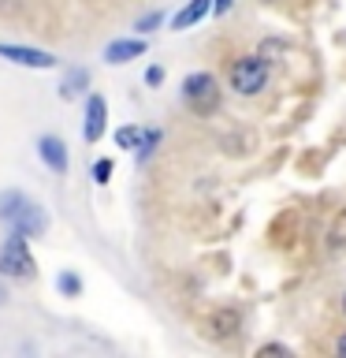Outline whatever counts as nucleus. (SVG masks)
Wrapping results in <instances>:
<instances>
[{"instance_id": "423d86ee", "label": "nucleus", "mask_w": 346, "mask_h": 358, "mask_svg": "<svg viewBox=\"0 0 346 358\" xmlns=\"http://www.w3.org/2000/svg\"><path fill=\"white\" fill-rule=\"evenodd\" d=\"M38 150H41V161L49 164L56 176L67 172V150H63V142L56 138V134H45V138L38 142Z\"/></svg>"}, {"instance_id": "dca6fc26", "label": "nucleus", "mask_w": 346, "mask_h": 358, "mask_svg": "<svg viewBox=\"0 0 346 358\" xmlns=\"http://www.w3.org/2000/svg\"><path fill=\"white\" fill-rule=\"evenodd\" d=\"M156 22H160V15H156V11H153V15H145V19L138 22V30H153Z\"/></svg>"}, {"instance_id": "a211bd4d", "label": "nucleus", "mask_w": 346, "mask_h": 358, "mask_svg": "<svg viewBox=\"0 0 346 358\" xmlns=\"http://www.w3.org/2000/svg\"><path fill=\"white\" fill-rule=\"evenodd\" d=\"M231 4H234V0H216V4H212V11H220V15H223V11H231Z\"/></svg>"}, {"instance_id": "39448f33", "label": "nucleus", "mask_w": 346, "mask_h": 358, "mask_svg": "<svg viewBox=\"0 0 346 358\" xmlns=\"http://www.w3.org/2000/svg\"><path fill=\"white\" fill-rule=\"evenodd\" d=\"M0 56L19 67H38V71H49L56 67V56L52 52H41V49H30V45H0Z\"/></svg>"}, {"instance_id": "412c9836", "label": "nucleus", "mask_w": 346, "mask_h": 358, "mask_svg": "<svg viewBox=\"0 0 346 358\" xmlns=\"http://www.w3.org/2000/svg\"><path fill=\"white\" fill-rule=\"evenodd\" d=\"M343 310H346V299H343Z\"/></svg>"}, {"instance_id": "f257e3e1", "label": "nucleus", "mask_w": 346, "mask_h": 358, "mask_svg": "<svg viewBox=\"0 0 346 358\" xmlns=\"http://www.w3.org/2000/svg\"><path fill=\"white\" fill-rule=\"evenodd\" d=\"M0 220L8 224L15 235H41L45 231V213L38 201H30L19 190H8L0 194Z\"/></svg>"}, {"instance_id": "f3484780", "label": "nucleus", "mask_w": 346, "mask_h": 358, "mask_svg": "<svg viewBox=\"0 0 346 358\" xmlns=\"http://www.w3.org/2000/svg\"><path fill=\"white\" fill-rule=\"evenodd\" d=\"M261 355H287V347H279V343H268V347H261Z\"/></svg>"}, {"instance_id": "aec40b11", "label": "nucleus", "mask_w": 346, "mask_h": 358, "mask_svg": "<svg viewBox=\"0 0 346 358\" xmlns=\"http://www.w3.org/2000/svg\"><path fill=\"white\" fill-rule=\"evenodd\" d=\"M4 302H8V291H4V284H0V306H4Z\"/></svg>"}, {"instance_id": "20e7f679", "label": "nucleus", "mask_w": 346, "mask_h": 358, "mask_svg": "<svg viewBox=\"0 0 346 358\" xmlns=\"http://www.w3.org/2000/svg\"><path fill=\"white\" fill-rule=\"evenodd\" d=\"M0 273L15 276V280H33L38 276V265H33V257L27 250V235L11 231V239L4 243V250H0Z\"/></svg>"}, {"instance_id": "f8f14e48", "label": "nucleus", "mask_w": 346, "mask_h": 358, "mask_svg": "<svg viewBox=\"0 0 346 358\" xmlns=\"http://www.w3.org/2000/svg\"><path fill=\"white\" fill-rule=\"evenodd\" d=\"M86 83H89V75H86V71H71V75L63 78V86H60V97H63V101H71V97L78 94V86H86Z\"/></svg>"}, {"instance_id": "4468645a", "label": "nucleus", "mask_w": 346, "mask_h": 358, "mask_svg": "<svg viewBox=\"0 0 346 358\" xmlns=\"http://www.w3.org/2000/svg\"><path fill=\"white\" fill-rule=\"evenodd\" d=\"M93 179H97V183H108V179H112V161H97L93 164Z\"/></svg>"}, {"instance_id": "0eeeda50", "label": "nucleus", "mask_w": 346, "mask_h": 358, "mask_svg": "<svg viewBox=\"0 0 346 358\" xmlns=\"http://www.w3.org/2000/svg\"><path fill=\"white\" fill-rule=\"evenodd\" d=\"M145 52V41L142 38H130V41H112L105 49V60L108 64H127V60H138Z\"/></svg>"}, {"instance_id": "6ab92c4d", "label": "nucleus", "mask_w": 346, "mask_h": 358, "mask_svg": "<svg viewBox=\"0 0 346 358\" xmlns=\"http://www.w3.org/2000/svg\"><path fill=\"white\" fill-rule=\"evenodd\" d=\"M335 351H339V355H343V358H346V332H343V336H339V343H335Z\"/></svg>"}, {"instance_id": "7ed1b4c3", "label": "nucleus", "mask_w": 346, "mask_h": 358, "mask_svg": "<svg viewBox=\"0 0 346 358\" xmlns=\"http://www.w3.org/2000/svg\"><path fill=\"white\" fill-rule=\"evenodd\" d=\"M268 86V64L261 56H239L231 64V90L242 97H253Z\"/></svg>"}, {"instance_id": "ddd939ff", "label": "nucleus", "mask_w": 346, "mask_h": 358, "mask_svg": "<svg viewBox=\"0 0 346 358\" xmlns=\"http://www.w3.org/2000/svg\"><path fill=\"white\" fill-rule=\"evenodd\" d=\"M60 291H63V295H78V291H82V280L71 276V273H63L60 276Z\"/></svg>"}, {"instance_id": "9b49d317", "label": "nucleus", "mask_w": 346, "mask_h": 358, "mask_svg": "<svg viewBox=\"0 0 346 358\" xmlns=\"http://www.w3.org/2000/svg\"><path fill=\"white\" fill-rule=\"evenodd\" d=\"M142 138H145L142 127H119V131H116V142L123 145V150H138Z\"/></svg>"}, {"instance_id": "6e6552de", "label": "nucleus", "mask_w": 346, "mask_h": 358, "mask_svg": "<svg viewBox=\"0 0 346 358\" xmlns=\"http://www.w3.org/2000/svg\"><path fill=\"white\" fill-rule=\"evenodd\" d=\"M105 116H108L105 101H100V97H89V101H86V138H89V142H97L100 134H105Z\"/></svg>"}, {"instance_id": "f03ea898", "label": "nucleus", "mask_w": 346, "mask_h": 358, "mask_svg": "<svg viewBox=\"0 0 346 358\" xmlns=\"http://www.w3.org/2000/svg\"><path fill=\"white\" fill-rule=\"evenodd\" d=\"M183 101L197 112V116H212V112H216V105H220V83H216L209 71L186 75V78H183Z\"/></svg>"}, {"instance_id": "2eb2a0df", "label": "nucleus", "mask_w": 346, "mask_h": 358, "mask_svg": "<svg viewBox=\"0 0 346 358\" xmlns=\"http://www.w3.org/2000/svg\"><path fill=\"white\" fill-rule=\"evenodd\" d=\"M160 78H164V71H160V67H149V75H145V83H149V86H160Z\"/></svg>"}, {"instance_id": "9d476101", "label": "nucleus", "mask_w": 346, "mask_h": 358, "mask_svg": "<svg viewBox=\"0 0 346 358\" xmlns=\"http://www.w3.org/2000/svg\"><path fill=\"white\" fill-rule=\"evenodd\" d=\"M239 324H242L239 310H216V313H212V329H216V336H234V332H239Z\"/></svg>"}, {"instance_id": "1a4fd4ad", "label": "nucleus", "mask_w": 346, "mask_h": 358, "mask_svg": "<svg viewBox=\"0 0 346 358\" xmlns=\"http://www.w3.org/2000/svg\"><path fill=\"white\" fill-rule=\"evenodd\" d=\"M212 11V0H190V4L179 11V15L172 19V30H186V27H194V22H201Z\"/></svg>"}]
</instances>
